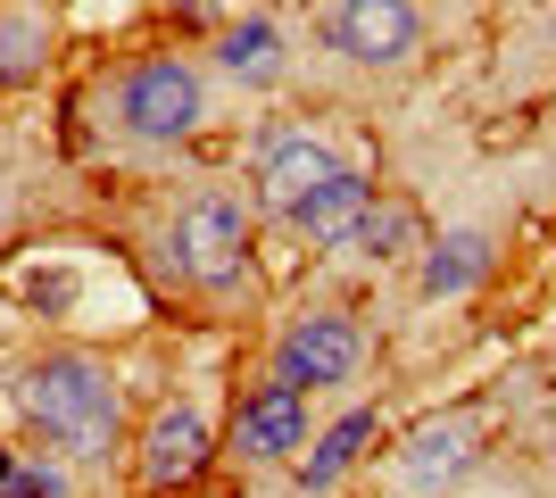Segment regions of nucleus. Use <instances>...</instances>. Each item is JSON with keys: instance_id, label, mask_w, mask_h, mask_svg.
<instances>
[{"instance_id": "1a4fd4ad", "label": "nucleus", "mask_w": 556, "mask_h": 498, "mask_svg": "<svg viewBox=\"0 0 556 498\" xmlns=\"http://www.w3.org/2000/svg\"><path fill=\"white\" fill-rule=\"evenodd\" d=\"M366 208H374V183L341 166V175H325V183L291 208V225H300L307 241H325V250H349V241H357V225H366Z\"/></svg>"}, {"instance_id": "0eeeda50", "label": "nucleus", "mask_w": 556, "mask_h": 498, "mask_svg": "<svg viewBox=\"0 0 556 498\" xmlns=\"http://www.w3.org/2000/svg\"><path fill=\"white\" fill-rule=\"evenodd\" d=\"M307 440V391L300 382H257L250 399L232 407V449L250 457V465H275V457H291Z\"/></svg>"}, {"instance_id": "39448f33", "label": "nucleus", "mask_w": 556, "mask_h": 498, "mask_svg": "<svg viewBox=\"0 0 556 498\" xmlns=\"http://www.w3.org/2000/svg\"><path fill=\"white\" fill-rule=\"evenodd\" d=\"M325 175H341V158H332L325 133H307V125H275V133H257V166H250V183L266 208H300L307 191L325 183Z\"/></svg>"}, {"instance_id": "6e6552de", "label": "nucleus", "mask_w": 556, "mask_h": 498, "mask_svg": "<svg viewBox=\"0 0 556 498\" xmlns=\"http://www.w3.org/2000/svg\"><path fill=\"white\" fill-rule=\"evenodd\" d=\"M200 465H208V424L191 407H166L159 424H150V440H141V482L150 490H184Z\"/></svg>"}, {"instance_id": "4468645a", "label": "nucleus", "mask_w": 556, "mask_h": 498, "mask_svg": "<svg viewBox=\"0 0 556 498\" xmlns=\"http://www.w3.org/2000/svg\"><path fill=\"white\" fill-rule=\"evenodd\" d=\"M407 241H416V208H407V200H374V208H366V225H357V241H349V250L382 266V258H399Z\"/></svg>"}, {"instance_id": "423d86ee", "label": "nucleus", "mask_w": 556, "mask_h": 498, "mask_svg": "<svg viewBox=\"0 0 556 498\" xmlns=\"http://www.w3.org/2000/svg\"><path fill=\"white\" fill-rule=\"evenodd\" d=\"M357 357H366V341H357L349 316H300V324L275 341V374L300 382V391H325V382L357 374Z\"/></svg>"}, {"instance_id": "f03ea898", "label": "nucleus", "mask_w": 556, "mask_h": 498, "mask_svg": "<svg viewBox=\"0 0 556 498\" xmlns=\"http://www.w3.org/2000/svg\"><path fill=\"white\" fill-rule=\"evenodd\" d=\"M166 258L200 291H232L250 274V216H241V200H225V191L184 200V208H175V233H166Z\"/></svg>"}, {"instance_id": "f8f14e48", "label": "nucleus", "mask_w": 556, "mask_h": 498, "mask_svg": "<svg viewBox=\"0 0 556 498\" xmlns=\"http://www.w3.org/2000/svg\"><path fill=\"white\" fill-rule=\"evenodd\" d=\"M366 440H374V407H349L341 424H332L325 440H316V457L300 465V490H307V498H316V490H332V482H341L349 465L366 457Z\"/></svg>"}, {"instance_id": "ddd939ff", "label": "nucleus", "mask_w": 556, "mask_h": 498, "mask_svg": "<svg viewBox=\"0 0 556 498\" xmlns=\"http://www.w3.org/2000/svg\"><path fill=\"white\" fill-rule=\"evenodd\" d=\"M216 59H225V75H241V84H275L282 75V34L266 17H241V25H225Z\"/></svg>"}, {"instance_id": "dca6fc26", "label": "nucleus", "mask_w": 556, "mask_h": 498, "mask_svg": "<svg viewBox=\"0 0 556 498\" xmlns=\"http://www.w3.org/2000/svg\"><path fill=\"white\" fill-rule=\"evenodd\" d=\"M9 465H17V457H0V474H9Z\"/></svg>"}, {"instance_id": "7ed1b4c3", "label": "nucleus", "mask_w": 556, "mask_h": 498, "mask_svg": "<svg viewBox=\"0 0 556 498\" xmlns=\"http://www.w3.org/2000/svg\"><path fill=\"white\" fill-rule=\"evenodd\" d=\"M200 75L184 59H141L125 84H116V125L134 133V142H184L191 125H200Z\"/></svg>"}, {"instance_id": "20e7f679", "label": "nucleus", "mask_w": 556, "mask_h": 498, "mask_svg": "<svg viewBox=\"0 0 556 498\" xmlns=\"http://www.w3.org/2000/svg\"><path fill=\"white\" fill-rule=\"evenodd\" d=\"M325 42L349 67H399V59H416L424 17H416V0H341L325 17Z\"/></svg>"}, {"instance_id": "f257e3e1", "label": "nucleus", "mask_w": 556, "mask_h": 498, "mask_svg": "<svg viewBox=\"0 0 556 498\" xmlns=\"http://www.w3.org/2000/svg\"><path fill=\"white\" fill-rule=\"evenodd\" d=\"M17 407L34 416V432H42L50 449L84 457V465L116 449V382H109V366H92V357H75V349L34 357L25 382H17Z\"/></svg>"}, {"instance_id": "9d476101", "label": "nucleus", "mask_w": 556, "mask_h": 498, "mask_svg": "<svg viewBox=\"0 0 556 498\" xmlns=\"http://www.w3.org/2000/svg\"><path fill=\"white\" fill-rule=\"evenodd\" d=\"M407 482L416 490H441V482H457L465 465H473V416H441V424H416L407 432Z\"/></svg>"}, {"instance_id": "2eb2a0df", "label": "nucleus", "mask_w": 556, "mask_h": 498, "mask_svg": "<svg viewBox=\"0 0 556 498\" xmlns=\"http://www.w3.org/2000/svg\"><path fill=\"white\" fill-rule=\"evenodd\" d=\"M0 498H67V482L42 474V465H9V474H0Z\"/></svg>"}, {"instance_id": "9b49d317", "label": "nucleus", "mask_w": 556, "mask_h": 498, "mask_svg": "<svg viewBox=\"0 0 556 498\" xmlns=\"http://www.w3.org/2000/svg\"><path fill=\"white\" fill-rule=\"evenodd\" d=\"M482 274H490V241L482 233H441L416 283H424V299H457V291H473Z\"/></svg>"}]
</instances>
